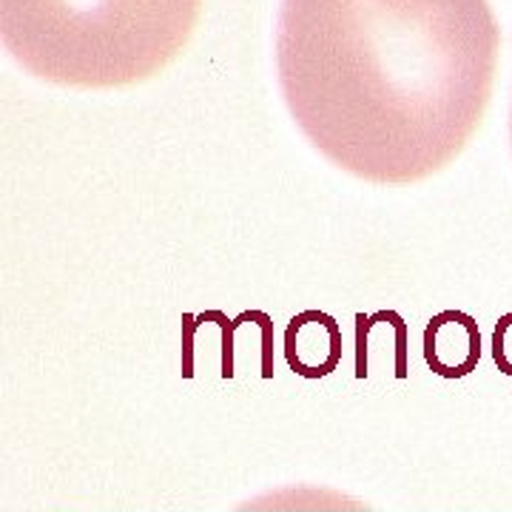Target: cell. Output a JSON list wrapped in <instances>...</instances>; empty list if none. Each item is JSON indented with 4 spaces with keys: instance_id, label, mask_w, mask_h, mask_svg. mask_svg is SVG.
<instances>
[{
    "instance_id": "cell-1",
    "label": "cell",
    "mask_w": 512,
    "mask_h": 512,
    "mask_svg": "<svg viewBox=\"0 0 512 512\" xmlns=\"http://www.w3.org/2000/svg\"><path fill=\"white\" fill-rule=\"evenodd\" d=\"M490 0H282L279 89L322 157L410 185L458 157L493 94Z\"/></svg>"
},
{
    "instance_id": "cell-2",
    "label": "cell",
    "mask_w": 512,
    "mask_h": 512,
    "mask_svg": "<svg viewBox=\"0 0 512 512\" xmlns=\"http://www.w3.org/2000/svg\"><path fill=\"white\" fill-rule=\"evenodd\" d=\"M202 0H0V37L29 74L114 89L183 52Z\"/></svg>"
},
{
    "instance_id": "cell-3",
    "label": "cell",
    "mask_w": 512,
    "mask_h": 512,
    "mask_svg": "<svg viewBox=\"0 0 512 512\" xmlns=\"http://www.w3.org/2000/svg\"><path fill=\"white\" fill-rule=\"evenodd\" d=\"M510 143H512V109H510Z\"/></svg>"
}]
</instances>
